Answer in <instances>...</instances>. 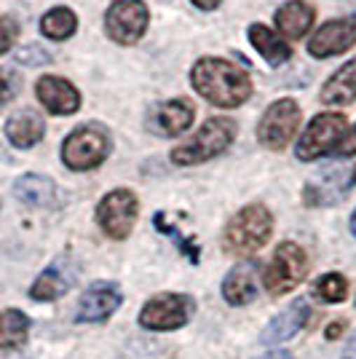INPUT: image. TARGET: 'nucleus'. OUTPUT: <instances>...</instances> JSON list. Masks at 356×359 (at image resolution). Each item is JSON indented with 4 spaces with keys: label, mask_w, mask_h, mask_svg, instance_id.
<instances>
[{
    "label": "nucleus",
    "mask_w": 356,
    "mask_h": 359,
    "mask_svg": "<svg viewBox=\"0 0 356 359\" xmlns=\"http://www.w3.org/2000/svg\"><path fill=\"white\" fill-rule=\"evenodd\" d=\"M345 132V116L343 113H319L316 118L308 123L306 135L297 142V158L300 161H313L322 158L324 153L338 148V142L343 140Z\"/></svg>",
    "instance_id": "nucleus-7"
},
{
    "label": "nucleus",
    "mask_w": 356,
    "mask_h": 359,
    "mask_svg": "<svg viewBox=\"0 0 356 359\" xmlns=\"http://www.w3.org/2000/svg\"><path fill=\"white\" fill-rule=\"evenodd\" d=\"M338 156H354L356 153V126L348 132V135H343V140L338 142V148H335Z\"/></svg>",
    "instance_id": "nucleus-29"
},
{
    "label": "nucleus",
    "mask_w": 356,
    "mask_h": 359,
    "mask_svg": "<svg viewBox=\"0 0 356 359\" xmlns=\"http://www.w3.org/2000/svg\"><path fill=\"white\" fill-rule=\"evenodd\" d=\"M313 19H316V11H313L308 3H303V0H289V3H284L282 8L276 11V30L287 35V38H303L306 32L311 30Z\"/></svg>",
    "instance_id": "nucleus-20"
},
{
    "label": "nucleus",
    "mask_w": 356,
    "mask_h": 359,
    "mask_svg": "<svg viewBox=\"0 0 356 359\" xmlns=\"http://www.w3.org/2000/svg\"><path fill=\"white\" fill-rule=\"evenodd\" d=\"M351 46H356V16H343L327 22L322 30L313 32V38L308 41V54L316 60H327L348 51Z\"/></svg>",
    "instance_id": "nucleus-11"
},
{
    "label": "nucleus",
    "mask_w": 356,
    "mask_h": 359,
    "mask_svg": "<svg viewBox=\"0 0 356 359\" xmlns=\"http://www.w3.org/2000/svg\"><path fill=\"white\" fill-rule=\"evenodd\" d=\"M14 194L22 204H27V207H43V210L57 207L62 198L57 182L43 177V175H25V177H19L14 185Z\"/></svg>",
    "instance_id": "nucleus-17"
},
{
    "label": "nucleus",
    "mask_w": 356,
    "mask_h": 359,
    "mask_svg": "<svg viewBox=\"0 0 356 359\" xmlns=\"http://www.w3.org/2000/svg\"><path fill=\"white\" fill-rule=\"evenodd\" d=\"M308 316H311V309H308V303L306 300H295L287 311L276 316L266 330H263V335H260V341L266 346H276V344H284V341H289V338H295L300 330L306 327V322H308Z\"/></svg>",
    "instance_id": "nucleus-16"
},
{
    "label": "nucleus",
    "mask_w": 356,
    "mask_h": 359,
    "mask_svg": "<svg viewBox=\"0 0 356 359\" xmlns=\"http://www.w3.org/2000/svg\"><path fill=\"white\" fill-rule=\"evenodd\" d=\"M196 107L191 100H172L158 110V126L166 137H179L193 123Z\"/></svg>",
    "instance_id": "nucleus-22"
},
{
    "label": "nucleus",
    "mask_w": 356,
    "mask_h": 359,
    "mask_svg": "<svg viewBox=\"0 0 356 359\" xmlns=\"http://www.w3.org/2000/svg\"><path fill=\"white\" fill-rule=\"evenodd\" d=\"M137 212H139L137 196L132 191H126V188H118V191H110L100 201V207H97V223H100V228H102L110 239H126L132 233Z\"/></svg>",
    "instance_id": "nucleus-8"
},
{
    "label": "nucleus",
    "mask_w": 356,
    "mask_h": 359,
    "mask_svg": "<svg viewBox=\"0 0 356 359\" xmlns=\"http://www.w3.org/2000/svg\"><path fill=\"white\" fill-rule=\"evenodd\" d=\"M16 35H19V27L11 16H0V54H6L11 46H14Z\"/></svg>",
    "instance_id": "nucleus-28"
},
{
    "label": "nucleus",
    "mask_w": 356,
    "mask_h": 359,
    "mask_svg": "<svg viewBox=\"0 0 356 359\" xmlns=\"http://www.w3.org/2000/svg\"><path fill=\"white\" fill-rule=\"evenodd\" d=\"M354 180H356V169H354Z\"/></svg>",
    "instance_id": "nucleus-36"
},
{
    "label": "nucleus",
    "mask_w": 356,
    "mask_h": 359,
    "mask_svg": "<svg viewBox=\"0 0 356 359\" xmlns=\"http://www.w3.org/2000/svg\"><path fill=\"white\" fill-rule=\"evenodd\" d=\"M121 287L113 282H97L91 285L78 303V319L81 322H102L121 306Z\"/></svg>",
    "instance_id": "nucleus-13"
},
{
    "label": "nucleus",
    "mask_w": 356,
    "mask_h": 359,
    "mask_svg": "<svg viewBox=\"0 0 356 359\" xmlns=\"http://www.w3.org/2000/svg\"><path fill=\"white\" fill-rule=\"evenodd\" d=\"M193 314V300L188 295H158L148 300L139 311V325L148 330H177Z\"/></svg>",
    "instance_id": "nucleus-10"
},
{
    "label": "nucleus",
    "mask_w": 356,
    "mask_h": 359,
    "mask_svg": "<svg viewBox=\"0 0 356 359\" xmlns=\"http://www.w3.org/2000/svg\"><path fill=\"white\" fill-rule=\"evenodd\" d=\"M356 100V60L345 62L322 89V102L327 105H351Z\"/></svg>",
    "instance_id": "nucleus-21"
},
{
    "label": "nucleus",
    "mask_w": 356,
    "mask_h": 359,
    "mask_svg": "<svg viewBox=\"0 0 356 359\" xmlns=\"http://www.w3.org/2000/svg\"><path fill=\"white\" fill-rule=\"evenodd\" d=\"M316 295L324 303H343L348 295V282L343 279L341 273H327L316 282Z\"/></svg>",
    "instance_id": "nucleus-26"
},
{
    "label": "nucleus",
    "mask_w": 356,
    "mask_h": 359,
    "mask_svg": "<svg viewBox=\"0 0 356 359\" xmlns=\"http://www.w3.org/2000/svg\"><path fill=\"white\" fill-rule=\"evenodd\" d=\"M306 273H308V255L292 241H284L271 257L263 282L271 295H284V292L295 290L306 279Z\"/></svg>",
    "instance_id": "nucleus-5"
},
{
    "label": "nucleus",
    "mask_w": 356,
    "mask_h": 359,
    "mask_svg": "<svg viewBox=\"0 0 356 359\" xmlns=\"http://www.w3.org/2000/svg\"><path fill=\"white\" fill-rule=\"evenodd\" d=\"M343 327H345L343 322H338V325H329V327H327V338H329V341H335V338L343 332Z\"/></svg>",
    "instance_id": "nucleus-32"
},
{
    "label": "nucleus",
    "mask_w": 356,
    "mask_h": 359,
    "mask_svg": "<svg viewBox=\"0 0 356 359\" xmlns=\"http://www.w3.org/2000/svg\"><path fill=\"white\" fill-rule=\"evenodd\" d=\"M351 233L356 236V212H354V217H351Z\"/></svg>",
    "instance_id": "nucleus-35"
},
{
    "label": "nucleus",
    "mask_w": 356,
    "mask_h": 359,
    "mask_svg": "<svg viewBox=\"0 0 356 359\" xmlns=\"http://www.w3.org/2000/svg\"><path fill=\"white\" fill-rule=\"evenodd\" d=\"M343 359H356V332L351 335V341L345 344V351H343Z\"/></svg>",
    "instance_id": "nucleus-31"
},
{
    "label": "nucleus",
    "mask_w": 356,
    "mask_h": 359,
    "mask_svg": "<svg viewBox=\"0 0 356 359\" xmlns=\"http://www.w3.org/2000/svg\"><path fill=\"white\" fill-rule=\"evenodd\" d=\"M27 330H30V319L8 309V311H0V348H16L27 341Z\"/></svg>",
    "instance_id": "nucleus-24"
},
{
    "label": "nucleus",
    "mask_w": 356,
    "mask_h": 359,
    "mask_svg": "<svg viewBox=\"0 0 356 359\" xmlns=\"http://www.w3.org/2000/svg\"><path fill=\"white\" fill-rule=\"evenodd\" d=\"M348 191V180H345V172L341 166H332V169H324L322 175L306 185V204L308 207H329V204H338L343 196Z\"/></svg>",
    "instance_id": "nucleus-15"
},
{
    "label": "nucleus",
    "mask_w": 356,
    "mask_h": 359,
    "mask_svg": "<svg viewBox=\"0 0 356 359\" xmlns=\"http://www.w3.org/2000/svg\"><path fill=\"white\" fill-rule=\"evenodd\" d=\"M236 137V123L228 118H209L196 137H191L185 145L172 150V161L179 166H191V164H201V161H209L214 156H220L231 148Z\"/></svg>",
    "instance_id": "nucleus-3"
},
{
    "label": "nucleus",
    "mask_w": 356,
    "mask_h": 359,
    "mask_svg": "<svg viewBox=\"0 0 356 359\" xmlns=\"http://www.w3.org/2000/svg\"><path fill=\"white\" fill-rule=\"evenodd\" d=\"M257 295V266L254 263H238L233 271H228L223 279V298L231 306H247Z\"/></svg>",
    "instance_id": "nucleus-19"
},
{
    "label": "nucleus",
    "mask_w": 356,
    "mask_h": 359,
    "mask_svg": "<svg viewBox=\"0 0 356 359\" xmlns=\"http://www.w3.org/2000/svg\"><path fill=\"white\" fill-rule=\"evenodd\" d=\"M249 41L260 51V57L266 62H271V65H282V62H287L292 57V48L284 43L273 30H268L266 25H252L249 27Z\"/></svg>",
    "instance_id": "nucleus-23"
},
{
    "label": "nucleus",
    "mask_w": 356,
    "mask_h": 359,
    "mask_svg": "<svg viewBox=\"0 0 356 359\" xmlns=\"http://www.w3.org/2000/svg\"><path fill=\"white\" fill-rule=\"evenodd\" d=\"M35 94L41 100V105L54 113V116H73L81 107V94L70 81L57 78V75H43L35 83Z\"/></svg>",
    "instance_id": "nucleus-12"
},
{
    "label": "nucleus",
    "mask_w": 356,
    "mask_h": 359,
    "mask_svg": "<svg viewBox=\"0 0 356 359\" xmlns=\"http://www.w3.org/2000/svg\"><path fill=\"white\" fill-rule=\"evenodd\" d=\"M148 6L142 0H116L104 14V30L121 46L137 43L148 30Z\"/></svg>",
    "instance_id": "nucleus-6"
},
{
    "label": "nucleus",
    "mask_w": 356,
    "mask_h": 359,
    "mask_svg": "<svg viewBox=\"0 0 356 359\" xmlns=\"http://www.w3.org/2000/svg\"><path fill=\"white\" fill-rule=\"evenodd\" d=\"M300 126V107L295 100H279L266 110V116L260 118L257 137L260 142L271 150H284Z\"/></svg>",
    "instance_id": "nucleus-9"
},
{
    "label": "nucleus",
    "mask_w": 356,
    "mask_h": 359,
    "mask_svg": "<svg viewBox=\"0 0 356 359\" xmlns=\"http://www.w3.org/2000/svg\"><path fill=\"white\" fill-rule=\"evenodd\" d=\"M257 359H292V354L289 351H271V354H263Z\"/></svg>",
    "instance_id": "nucleus-34"
},
{
    "label": "nucleus",
    "mask_w": 356,
    "mask_h": 359,
    "mask_svg": "<svg viewBox=\"0 0 356 359\" xmlns=\"http://www.w3.org/2000/svg\"><path fill=\"white\" fill-rule=\"evenodd\" d=\"M198 8H204V11H212V8H217L220 6V0H193Z\"/></svg>",
    "instance_id": "nucleus-33"
},
{
    "label": "nucleus",
    "mask_w": 356,
    "mask_h": 359,
    "mask_svg": "<svg viewBox=\"0 0 356 359\" xmlns=\"http://www.w3.org/2000/svg\"><path fill=\"white\" fill-rule=\"evenodd\" d=\"M75 279H78L75 266L67 257H60L35 279V285L30 287V295L35 300H57L75 285Z\"/></svg>",
    "instance_id": "nucleus-14"
},
{
    "label": "nucleus",
    "mask_w": 356,
    "mask_h": 359,
    "mask_svg": "<svg viewBox=\"0 0 356 359\" xmlns=\"http://www.w3.org/2000/svg\"><path fill=\"white\" fill-rule=\"evenodd\" d=\"M196 91L217 107H238L252 97V81L249 73L217 57H207L193 67Z\"/></svg>",
    "instance_id": "nucleus-1"
},
{
    "label": "nucleus",
    "mask_w": 356,
    "mask_h": 359,
    "mask_svg": "<svg viewBox=\"0 0 356 359\" xmlns=\"http://www.w3.org/2000/svg\"><path fill=\"white\" fill-rule=\"evenodd\" d=\"M110 153V135L100 123H83L62 145V161L73 172H89L100 166Z\"/></svg>",
    "instance_id": "nucleus-4"
},
{
    "label": "nucleus",
    "mask_w": 356,
    "mask_h": 359,
    "mask_svg": "<svg viewBox=\"0 0 356 359\" xmlns=\"http://www.w3.org/2000/svg\"><path fill=\"white\" fill-rule=\"evenodd\" d=\"M273 231V217L263 204H249L241 212L231 217V223L225 228V250L236 255H249L257 252Z\"/></svg>",
    "instance_id": "nucleus-2"
},
{
    "label": "nucleus",
    "mask_w": 356,
    "mask_h": 359,
    "mask_svg": "<svg viewBox=\"0 0 356 359\" xmlns=\"http://www.w3.org/2000/svg\"><path fill=\"white\" fill-rule=\"evenodd\" d=\"M41 30H43L46 38H51V41H67L75 30H78V16L75 11L70 8H51L48 14H43L41 19Z\"/></svg>",
    "instance_id": "nucleus-25"
},
{
    "label": "nucleus",
    "mask_w": 356,
    "mask_h": 359,
    "mask_svg": "<svg viewBox=\"0 0 356 359\" xmlns=\"http://www.w3.org/2000/svg\"><path fill=\"white\" fill-rule=\"evenodd\" d=\"M46 121L35 110H19L6 121V137L14 148H32L43 140Z\"/></svg>",
    "instance_id": "nucleus-18"
},
{
    "label": "nucleus",
    "mask_w": 356,
    "mask_h": 359,
    "mask_svg": "<svg viewBox=\"0 0 356 359\" xmlns=\"http://www.w3.org/2000/svg\"><path fill=\"white\" fill-rule=\"evenodd\" d=\"M14 89H16L14 78L6 73V70H0V105H3L6 100H11V97H14Z\"/></svg>",
    "instance_id": "nucleus-30"
},
{
    "label": "nucleus",
    "mask_w": 356,
    "mask_h": 359,
    "mask_svg": "<svg viewBox=\"0 0 356 359\" xmlns=\"http://www.w3.org/2000/svg\"><path fill=\"white\" fill-rule=\"evenodd\" d=\"M16 62L19 65H27V67H38V65H48V62L54 60L48 51H46L43 46H38V43H30V46H22L19 51L14 54Z\"/></svg>",
    "instance_id": "nucleus-27"
}]
</instances>
